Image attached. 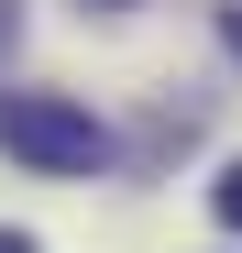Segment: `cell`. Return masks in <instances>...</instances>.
I'll list each match as a JSON object with an SVG mask.
<instances>
[{
    "label": "cell",
    "mask_w": 242,
    "mask_h": 253,
    "mask_svg": "<svg viewBox=\"0 0 242 253\" xmlns=\"http://www.w3.org/2000/svg\"><path fill=\"white\" fill-rule=\"evenodd\" d=\"M0 154H22L33 176H99V165H110V132H99L77 99L0 88Z\"/></svg>",
    "instance_id": "obj_1"
},
{
    "label": "cell",
    "mask_w": 242,
    "mask_h": 253,
    "mask_svg": "<svg viewBox=\"0 0 242 253\" xmlns=\"http://www.w3.org/2000/svg\"><path fill=\"white\" fill-rule=\"evenodd\" d=\"M209 209H220V220L242 231V165H220V187H209Z\"/></svg>",
    "instance_id": "obj_2"
},
{
    "label": "cell",
    "mask_w": 242,
    "mask_h": 253,
    "mask_svg": "<svg viewBox=\"0 0 242 253\" xmlns=\"http://www.w3.org/2000/svg\"><path fill=\"white\" fill-rule=\"evenodd\" d=\"M11 33H22V0H0V55H11Z\"/></svg>",
    "instance_id": "obj_3"
},
{
    "label": "cell",
    "mask_w": 242,
    "mask_h": 253,
    "mask_svg": "<svg viewBox=\"0 0 242 253\" xmlns=\"http://www.w3.org/2000/svg\"><path fill=\"white\" fill-rule=\"evenodd\" d=\"M220 44H231V55H242V11H220Z\"/></svg>",
    "instance_id": "obj_4"
},
{
    "label": "cell",
    "mask_w": 242,
    "mask_h": 253,
    "mask_svg": "<svg viewBox=\"0 0 242 253\" xmlns=\"http://www.w3.org/2000/svg\"><path fill=\"white\" fill-rule=\"evenodd\" d=\"M0 253H33V231H0Z\"/></svg>",
    "instance_id": "obj_5"
},
{
    "label": "cell",
    "mask_w": 242,
    "mask_h": 253,
    "mask_svg": "<svg viewBox=\"0 0 242 253\" xmlns=\"http://www.w3.org/2000/svg\"><path fill=\"white\" fill-rule=\"evenodd\" d=\"M99 11H121V0H99Z\"/></svg>",
    "instance_id": "obj_6"
}]
</instances>
